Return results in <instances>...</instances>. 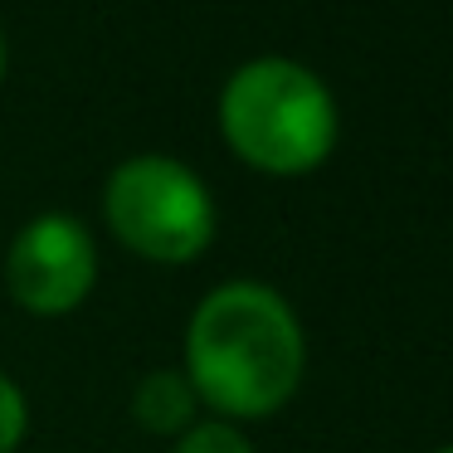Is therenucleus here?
I'll return each mask as SVG.
<instances>
[{"label": "nucleus", "mask_w": 453, "mask_h": 453, "mask_svg": "<svg viewBox=\"0 0 453 453\" xmlns=\"http://www.w3.org/2000/svg\"><path fill=\"white\" fill-rule=\"evenodd\" d=\"M190 390L225 414H268L297 390L303 332L273 288L225 283L196 307L186 336Z\"/></svg>", "instance_id": "obj_1"}, {"label": "nucleus", "mask_w": 453, "mask_h": 453, "mask_svg": "<svg viewBox=\"0 0 453 453\" xmlns=\"http://www.w3.org/2000/svg\"><path fill=\"white\" fill-rule=\"evenodd\" d=\"M229 147L264 171H307L336 142V103L312 69L293 59H254L219 98Z\"/></svg>", "instance_id": "obj_2"}, {"label": "nucleus", "mask_w": 453, "mask_h": 453, "mask_svg": "<svg viewBox=\"0 0 453 453\" xmlns=\"http://www.w3.org/2000/svg\"><path fill=\"white\" fill-rule=\"evenodd\" d=\"M108 219L127 249L186 264L215 234V205L196 171L171 157H132L108 180Z\"/></svg>", "instance_id": "obj_3"}, {"label": "nucleus", "mask_w": 453, "mask_h": 453, "mask_svg": "<svg viewBox=\"0 0 453 453\" xmlns=\"http://www.w3.org/2000/svg\"><path fill=\"white\" fill-rule=\"evenodd\" d=\"M93 273H98V254H93L88 229L73 215L30 219L15 234L11 258H5L11 293L30 312H69V307H79L93 288Z\"/></svg>", "instance_id": "obj_4"}, {"label": "nucleus", "mask_w": 453, "mask_h": 453, "mask_svg": "<svg viewBox=\"0 0 453 453\" xmlns=\"http://www.w3.org/2000/svg\"><path fill=\"white\" fill-rule=\"evenodd\" d=\"M132 410H137V419L151 434H176L190 419V410H196V390H190V380L180 371H151L137 385V395H132Z\"/></svg>", "instance_id": "obj_5"}, {"label": "nucleus", "mask_w": 453, "mask_h": 453, "mask_svg": "<svg viewBox=\"0 0 453 453\" xmlns=\"http://www.w3.org/2000/svg\"><path fill=\"white\" fill-rule=\"evenodd\" d=\"M176 453H254V449H249L229 424H196V429L176 443Z\"/></svg>", "instance_id": "obj_6"}, {"label": "nucleus", "mask_w": 453, "mask_h": 453, "mask_svg": "<svg viewBox=\"0 0 453 453\" xmlns=\"http://www.w3.org/2000/svg\"><path fill=\"white\" fill-rule=\"evenodd\" d=\"M25 434V395L11 375H0V453H11Z\"/></svg>", "instance_id": "obj_7"}, {"label": "nucleus", "mask_w": 453, "mask_h": 453, "mask_svg": "<svg viewBox=\"0 0 453 453\" xmlns=\"http://www.w3.org/2000/svg\"><path fill=\"white\" fill-rule=\"evenodd\" d=\"M0 73H5V40H0Z\"/></svg>", "instance_id": "obj_8"}, {"label": "nucleus", "mask_w": 453, "mask_h": 453, "mask_svg": "<svg viewBox=\"0 0 453 453\" xmlns=\"http://www.w3.org/2000/svg\"><path fill=\"white\" fill-rule=\"evenodd\" d=\"M439 453H453V443H449V449H439Z\"/></svg>", "instance_id": "obj_9"}]
</instances>
